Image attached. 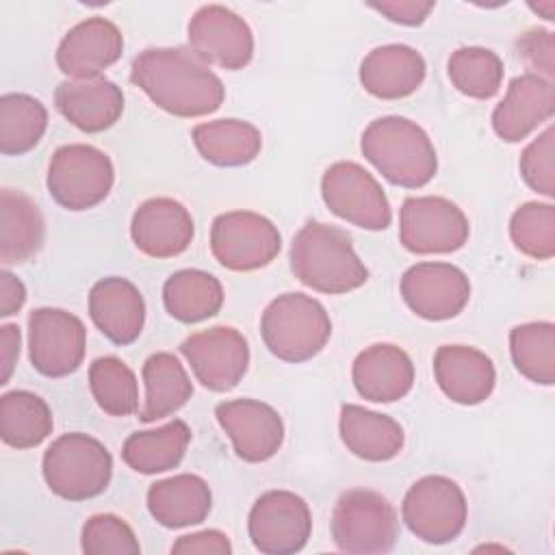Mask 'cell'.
<instances>
[{
	"label": "cell",
	"instance_id": "cell-2",
	"mask_svg": "<svg viewBox=\"0 0 555 555\" xmlns=\"http://www.w3.org/2000/svg\"><path fill=\"white\" fill-rule=\"evenodd\" d=\"M291 269L304 286L325 295L351 293L369 280V269L356 254L351 236L321 221H308L293 236Z\"/></svg>",
	"mask_w": 555,
	"mask_h": 555
},
{
	"label": "cell",
	"instance_id": "cell-29",
	"mask_svg": "<svg viewBox=\"0 0 555 555\" xmlns=\"http://www.w3.org/2000/svg\"><path fill=\"white\" fill-rule=\"evenodd\" d=\"M204 160L217 167L249 165L262 150L260 130L243 119H215L197 124L191 132Z\"/></svg>",
	"mask_w": 555,
	"mask_h": 555
},
{
	"label": "cell",
	"instance_id": "cell-1",
	"mask_svg": "<svg viewBox=\"0 0 555 555\" xmlns=\"http://www.w3.org/2000/svg\"><path fill=\"white\" fill-rule=\"evenodd\" d=\"M130 80L165 113L204 117L225 100L221 78L186 48H147L132 61Z\"/></svg>",
	"mask_w": 555,
	"mask_h": 555
},
{
	"label": "cell",
	"instance_id": "cell-36",
	"mask_svg": "<svg viewBox=\"0 0 555 555\" xmlns=\"http://www.w3.org/2000/svg\"><path fill=\"white\" fill-rule=\"evenodd\" d=\"M447 74L460 93L473 100H490L499 93L505 69L496 52L479 46H466L457 48L449 56Z\"/></svg>",
	"mask_w": 555,
	"mask_h": 555
},
{
	"label": "cell",
	"instance_id": "cell-23",
	"mask_svg": "<svg viewBox=\"0 0 555 555\" xmlns=\"http://www.w3.org/2000/svg\"><path fill=\"white\" fill-rule=\"evenodd\" d=\"M56 111L82 132L108 130L124 113V91L108 78L63 80L54 91Z\"/></svg>",
	"mask_w": 555,
	"mask_h": 555
},
{
	"label": "cell",
	"instance_id": "cell-8",
	"mask_svg": "<svg viewBox=\"0 0 555 555\" xmlns=\"http://www.w3.org/2000/svg\"><path fill=\"white\" fill-rule=\"evenodd\" d=\"M408 529L427 544L455 540L466 525L468 503L462 488L444 475H427L410 486L401 503Z\"/></svg>",
	"mask_w": 555,
	"mask_h": 555
},
{
	"label": "cell",
	"instance_id": "cell-15",
	"mask_svg": "<svg viewBox=\"0 0 555 555\" xmlns=\"http://www.w3.org/2000/svg\"><path fill=\"white\" fill-rule=\"evenodd\" d=\"M189 46L206 65L243 69L254 56V35L247 22L221 4L199 7L189 20Z\"/></svg>",
	"mask_w": 555,
	"mask_h": 555
},
{
	"label": "cell",
	"instance_id": "cell-45",
	"mask_svg": "<svg viewBox=\"0 0 555 555\" xmlns=\"http://www.w3.org/2000/svg\"><path fill=\"white\" fill-rule=\"evenodd\" d=\"M26 301V286L11 271H0V317H11L22 310Z\"/></svg>",
	"mask_w": 555,
	"mask_h": 555
},
{
	"label": "cell",
	"instance_id": "cell-6",
	"mask_svg": "<svg viewBox=\"0 0 555 555\" xmlns=\"http://www.w3.org/2000/svg\"><path fill=\"white\" fill-rule=\"evenodd\" d=\"M332 540L345 553H388L399 538L392 503L375 490L353 488L338 496L332 520Z\"/></svg>",
	"mask_w": 555,
	"mask_h": 555
},
{
	"label": "cell",
	"instance_id": "cell-24",
	"mask_svg": "<svg viewBox=\"0 0 555 555\" xmlns=\"http://www.w3.org/2000/svg\"><path fill=\"white\" fill-rule=\"evenodd\" d=\"M351 379L360 397L375 403H392L412 390L414 364L401 347L377 343L358 353Z\"/></svg>",
	"mask_w": 555,
	"mask_h": 555
},
{
	"label": "cell",
	"instance_id": "cell-3",
	"mask_svg": "<svg viewBox=\"0 0 555 555\" xmlns=\"http://www.w3.org/2000/svg\"><path fill=\"white\" fill-rule=\"evenodd\" d=\"M364 158L395 186L421 189L438 169L431 139L416 124L399 115L373 119L360 139Z\"/></svg>",
	"mask_w": 555,
	"mask_h": 555
},
{
	"label": "cell",
	"instance_id": "cell-21",
	"mask_svg": "<svg viewBox=\"0 0 555 555\" xmlns=\"http://www.w3.org/2000/svg\"><path fill=\"white\" fill-rule=\"evenodd\" d=\"M89 317L111 343L124 347L143 332L145 301L130 280L102 278L89 291Z\"/></svg>",
	"mask_w": 555,
	"mask_h": 555
},
{
	"label": "cell",
	"instance_id": "cell-16",
	"mask_svg": "<svg viewBox=\"0 0 555 555\" xmlns=\"http://www.w3.org/2000/svg\"><path fill=\"white\" fill-rule=\"evenodd\" d=\"M405 306L421 319L447 321L457 317L470 299V282L449 262H418L401 275Z\"/></svg>",
	"mask_w": 555,
	"mask_h": 555
},
{
	"label": "cell",
	"instance_id": "cell-34",
	"mask_svg": "<svg viewBox=\"0 0 555 555\" xmlns=\"http://www.w3.org/2000/svg\"><path fill=\"white\" fill-rule=\"evenodd\" d=\"M48 128V111L28 93H4L0 98V152L22 156L30 152Z\"/></svg>",
	"mask_w": 555,
	"mask_h": 555
},
{
	"label": "cell",
	"instance_id": "cell-13",
	"mask_svg": "<svg viewBox=\"0 0 555 555\" xmlns=\"http://www.w3.org/2000/svg\"><path fill=\"white\" fill-rule=\"evenodd\" d=\"M87 330L82 321L61 308H37L28 314V358L46 377L74 373L85 358Z\"/></svg>",
	"mask_w": 555,
	"mask_h": 555
},
{
	"label": "cell",
	"instance_id": "cell-7",
	"mask_svg": "<svg viewBox=\"0 0 555 555\" xmlns=\"http://www.w3.org/2000/svg\"><path fill=\"white\" fill-rule=\"evenodd\" d=\"M115 169L111 158L87 143L59 147L48 165V191L67 210H89L104 202L113 189Z\"/></svg>",
	"mask_w": 555,
	"mask_h": 555
},
{
	"label": "cell",
	"instance_id": "cell-33",
	"mask_svg": "<svg viewBox=\"0 0 555 555\" xmlns=\"http://www.w3.org/2000/svg\"><path fill=\"white\" fill-rule=\"evenodd\" d=\"M54 427L50 405L30 390H11L0 397V436L13 449L39 447Z\"/></svg>",
	"mask_w": 555,
	"mask_h": 555
},
{
	"label": "cell",
	"instance_id": "cell-44",
	"mask_svg": "<svg viewBox=\"0 0 555 555\" xmlns=\"http://www.w3.org/2000/svg\"><path fill=\"white\" fill-rule=\"evenodd\" d=\"M20 343H22V334H20V327L15 323H4L0 327V366H2V373H0V384L4 386L11 375H13V369L17 364V358H20Z\"/></svg>",
	"mask_w": 555,
	"mask_h": 555
},
{
	"label": "cell",
	"instance_id": "cell-28",
	"mask_svg": "<svg viewBox=\"0 0 555 555\" xmlns=\"http://www.w3.org/2000/svg\"><path fill=\"white\" fill-rule=\"evenodd\" d=\"M46 238V221L39 206L22 191H0V260L22 264L39 254Z\"/></svg>",
	"mask_w": 555,
	"mask_h": 555
},
{
	"label": "cell",
	"instance_id": "cell-9",
	"mask_svg": "<svg viewBox=\"0 0 555 555\" xmlns=\"http://www.w3.org/2000/svg\"><path fill=\"white\" fill-rule=\"evenodd\" d=\"M282 249L278 225L251 210H230L210 225V251L230 271H256L275 260Z\"/></svg>",
	"mask_w": 555,
	"mask_h": 555
},
{
	"label": "cell",
	"instance_id": "cell-18",
	"mask_svg": "<svg viewBox=\"0 0 555 555\" xmlns=\"http://www.w3.org/2000/svg\"><path fill=\"white\" fill-rule=\"evenodd\" d=\"M121 30L106 17H87L65 33L56 48V65L69 80L98 78L119 61Z\"/></svg>",
	"mask_w": 555,
	"mask_h": 555
},
{
	"label": "cell",
	"instance_id": "cell-30",
	"mask_svg": "<svg viewBox=\"0 0 555 555\" xmlns=\"http://www.w3.org/2000/svg\"><path fill=\"white\" fill-rule=\"evenodd\" d=\"M189 442V425L180 418H173L156 429L130 434L121 447V460L141 475L165 473L182 462Z\"/></svg>",
	"mask_w": 555,
	"mask_h": 555
},
{
	"label": "cell",
	"instance_id": "cell-27",
	"mask_svg": "<svg viewBox=\"0 0 555 555\" xmlns=\"http://www.w3.org/2000/svg\"><path fill=\"white\" fill-rule=\"evenodd\" d=\"M343 444L366 462H388L403 449V427L388 414L366 410L356 403L340 408L338 421Z\"/></svg>",
	"mask_w": 555,
	"mask_h": 555
},
{
	"label": "cell",
	"instance_id": "cell-19",
	"mask_svg": "<svg viewBox=\"0 0 555 555\" xmlns=\"http://www.w3.org/2000/svg\"><path fill=\"white\" fill-rule=\"evenodd\" d=\"M195 234L191 212L171 197L145 199L132 215L130 236L150 258H173L186 251Z\"/></svg>",
	"mask_w": 555,
	"mask_h": 555
},
{
	"label": "cell",
	"instance_id": "cell-12",
	"mask_svg": "<svg viewBox=\"0 0 555 555\" xmlns=\"http://www.w3.org/2000/svg\"><path fill=\"white\" fill-rule=\"evenodd\" d=\"M247 531L260 553H297L308 544L312 533V514L299 494L291 490H269L251 505Z\"/></svg>",
	"mask_w": 555,
	"mask_h": 555
},
{
	"label": "cell",
	"instance_id": "cell-10",
	"mask_svg": "<svg viewBox=\"0 0 555 555\" xmlns=\"http://www.w3.org/2000/svg\"><path fill=\"white\" fill-rule=\"evenodd\" d=\"M325 206L347 223L364 230H386L392 221L390 202L382 184L358 163L338 160L321 178Z\"/></svg>",
	"mask_w": 555,
	"mask_h": 555
},
{
	"label": "cell",
	"instance_id": "cell-31",
	"mask_svg": "<svg viewBox=\"0 0 555 555\" xmlns=\"http://www.w3.org/2000/svg\"><path fill=\"white\" fill-rule=\"evenodd\" d=\"M145 401L139 410L143 423H152L178 412L193 395V382L180 360L169 351L152 353L143 364Z\"/></svg>",
	"mask_w": 555,
	"mask_h": 555
},
{
	"label": "cell",
	"instance_id": "cell-26",
	"mask_svg": "<svg viewBox=\"0 0 555 555\" xmlns=\"http://www.w3.org/2000/svg\"><path fill=\"white\" fill-rule=\"evenodd\" d=\"M210 507L212 492L208 483L191 473L160 479L147 490V509L167 529L199 525L208 518Z\"/></svg>",
	"mask_w": 555,
	"mask_h": 555
},
{
	"label": "cell",
	"instance_id": "cell-20",
	"mask_svg": "<svg viewBox=\"0 0 555 555\" xmlns=\"http://www.w3.org/2000/svg\"><path fill=\"white\" fill-rule=\"evenodd\" d=\"M555 113V87L535 74L516 76L505 98L492 111V128L499 139L518 143L535 128L546 124Z\"/></svg>",
	"mask_w": 555,
	"mask_h": 555
},
{
	"label": "cell",
	"instance_id": "cell-11",
	"mask_svg": "<svg viewBox=\"0 0 555 555\" xmlns=\"http://www.w3.org/2000/svg\"><path fill=\"white\" fill-rule=\"evenodd\" d=\"M470 225L457 204L438 195L408 197L399 210V241L412 254H451L464 247Z\"/></svg>",
	"mask_w": 555,
	"mask_h": 555
},
{
	"label": "cell",
	"instance_id": "cell-38",
	"mask_svg": "<svg viewBox=\"0 0 555 555\" xmlns=\"http://www.w3.org/2000/svg\"><path fill=\"white\" fill-rule=\"evenodd\" d=\"M514 247L533 258L548 260L555 256V206L548 202H527L509 219Z\"/></svg>",
	"mask_w": 555,
	"mask_h": 555
},
{
	"label": "cell",
	"instance_id": "cell-22",
	"mask_svg": "<svg viewBox=\"0 0 555 555\" xmlns=\"http://www.w3.org/2000/svg\"><path fill=\"white\" fill-rule=\"evenodd\" d=\"M434 377L451 401L477 405L486 401L496 384L492 360L468 345H442L434 353Z\"/></svg>",
	"mask_w": 555,
	"mask_h": 555
},
{
	"label": "cell",
	"instance_id": "cell-14",
	"mask_svg": "<svg viewBox=\"0 0 555 555\" xmlns=\"http://www.w3.org/2000/svg\"><path fill=\"white\" fill-rule=\"evenodd\" d=\"M195 379L212 390L228 392L238 386L249 366V345L230 325H215L191 334L180 345Z\"/></svg>",
	"mask_w": 555,
	"mask_h": 555
},
{
	"label": "cell",
	"instance_id": "cell-25",
	"mask_svg": "<svg viewBox=\"0 0 555 555\" xmlns=\"http://www.w3.org/2000/svg\"><path fill=\"white\" fill-rule=\"evenodd\" d=\"M425 59L410 46L388 43L373 48L360 63L364 91L379 100H401L412 95L425 80Z\"/></svg>",
	"mask_w": 555,
	"mask_h": 555
},
{
	"label": "cell",
	"instance_id": "cell-41",
	"mask_svg": "<svg viewBox=\"0 0 555 555\" xmlns=\"http://www.w3.org/2000/svg\"><path fill=\"white\" fill-rule=\"evenodd\" d=\"M516 48H518V56L531 69L529 74L553 80V76H555V37L551 30L529 28L518 37Z\"/></svg>",
	"mask_w": 555,
	"mask_h": 555
},
{
	"label": "cell",
	"instance_id": "cell-40",
	"mask_svg": "<svg viewBox=\"0 0 555 555\" xmlns=\"http://www.w3.org/2000/svg\"><path fill=\"white\" fill-rule=\"evenodd\" d=\"M555 130L546 126L520 154V176L527 186L544 197L555 195Z\"/></svg>",
	"mask_w": 555,
	"mask_h": 555
},
{
	"label": "cell",
	"instance_id": "cell-43",
	"mask_svg": "<svg viewBox=\"0 0 555 555\" xmlns=\"http://www.w3.org/2000/svg\"><path fill=\"white\" fill-rule=\"evenodd\" d=\"M434 2H416V0H399V2H377L371 4L377 13L386 15L395 24L403 26H418L427 20V15L434 11Z\"/></svg>",
	"mask_w": 555,
	"mask_h": 555
},
{
	"label": "cell",
	"instance_id": "cell-42",
	"mask_svg": "<svg viewBox=\"0 0 555 555\" xmlns=\"http://www.w3.org/2000/svg\"><path fill=\"white\" fill-rule=\"evenodd\" d=\"M171 553H182V555H230L232 553V544L228 540V535L219 529H204L197 533H189V535H180L173 546Z\"/></svg>",
	"mask_w": 555,
	"mask_h": 555
},
{
	"label": "cell",
	"instance_id": "cell-17",
	"mask_svg": "<svg viewBox=\"0 0 555 555\" xmlns=\"http://www.w3.org/2000/svg\"><path fill=\"white\" fill-rule=\"evenodd\" d=\"M215 416L232 440L234 453L245 462H267L284 442L282 416L258 399L223 401L215 408Z\"/></svg>",
	"mask_w": 555,
	"mask_h": 555
},
{
	"label": "cell",
	"instance_id": "cell-37",
	"mask_svg": "<svg viewBox=\"0 0 555 555\" xmlns=\"http://www.w3.org/2000/svg\"><path fill=\"white\" fill-rule=\"evenodd\" d=\"M89 388L100 410L108 416H130L139 410L134 371L115 356H102L91 362Z\"/></svg>",
	"mask_w": 555,
	"mask_h": 555
},
{
	"label": "cell",
	"instance_id": "cell-32",
	"mask_svg": "<svg viewBox=\"0 0 555 555\" xmlns=\"http://www.w3.org/2000/svg\"><path fill=\"white\" fill-rule=\"evenodd\" d=\"M163 304L180 323H199L215 317L223 306L221 282L199 269H180L163 284Z\"/></svg>",
	"mask_w": 555,
	"mask_h": 555
},
{
	"label": "cell",
	"instance_id": "cell-4",
	"mask_svg": "<svg viewBox=\"0 0 555 555\" xmlns=\"http://www.w3.org/2000/svg\"><path fill=\"white\" fill-rule=\"evenodd\" d=\"M260 334L267 349L284 362L314 358L332 336L325 306L304 293L278 295L262 312Z\"/></svg>",
	"mask_w": 555,
	"mask_h": 555
},
{
	"label": "cell",
	"instance_id": "cell-35",
	"mask_svg": "<svg viewBox=\"0 0 555 555\" xmlns=\"http://www.w3.org/2000/svg\"><path fill=\"white\" fill-rule=\"evenodd\" d=\"M509 353L518 373L529 382L542 386L555 382V325L551 321L516 325L509 332Z\"/></svg>",
	"mask_w": 555,
	"mask_h": 555
},
{
	"label": "cell",
	"instance_id": "cell-46",
	"mask_svg": "<svg viewBox=\"0 0 555 555\" xmlns=\"http://www.w3.org/2000/svg\"><path fill=\"white\" fill-rule=\"evenodd\" d=\"M535 13H540L544 20H553L555 17V0H544L538 4H529Z\"/></svg>",
	"mask_w": 555,
	"mask_h": 555
},
{
	"label": "cell",
	"instance_id": "cell-39",
	"mask_svg": "<svg viewBox=\"0 0 555 555\" xmlns=\"http://www.w3.org/2000/svg\"><path fill=\"white\" fill-rule=\"evenodd\" d=\"M82 553L87 555H139L141 546L126 520L115 514L91 516L80 535Z\"/></svg>",
	"mask_w": 555,
	"mask_h": 555
},
{
	"label": "cell",
	"instance_id": "cell-5",
	"mask_svg": "<svg viewBox=\"0 0 555 555\" xmlns=\"http://www.w3.org/2000/svg\"><path fill=\"white\" fill-rule=\"evenodd\" d=\"M41 473L48 488L67 501L102 494L113 477V457L93 436L72 431L59 436L43 453Z\"/></svg>",
	"mask_w": 555,
	"mask_h": 555
}]
</instances>
